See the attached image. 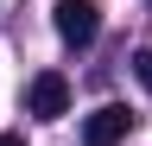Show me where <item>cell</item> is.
Listing matches in <instances>:
<instances>
[{
    "label": "cell",
    "mask_w": 152,
    "mask_h": 146,
    "mask_svg": "<svg viewBox=\"0 0 152 146\" xmlns=\"http://www.w3.org/2000/svg\"><path fill=\"white\" fill-rule=\"evenodd\" d=\"M51 19H57V38L64 45H95V32H102V13L89 0H57Z\"/></svg>",
    "instance_id": "obj_1"
},
{
    "label": "cell",
    "mask_w": 152,
    "mask_h": 146,
    "mask_svg": "<svg viewBox=\"0 0 152 146\" xmlns=\"http://www.w3.org/2000/svg\"><path fill=\"white\" fill-rule=\"evenodd\" d=\"M26 108H32L38 121H64L70 114V83L57 76V70H38L32 89H26Z\"/></svg>",
    "instance_id": "obj_2"
},
{
    "label": "cell",
    "mask_w": 152,
    "mask_h": 146,
    "mask_svg": "<svg viewBox=\"0 0 152 146\" xmlns=\"http://www.w3.org/2000/svg\"><path fill=\"white\" fill-rule=\"evenodd\" d=\"M127 127H133V114L121 102H108V108H95V114H83V146H121Z\"/></svg>",
    "instance_id": "obj_3"
},
{
    "label": "cell",
    "mask_w": 152,
    "mask_h": 146,
    "mask_svg": "<svg viewBox=\"0 0 152 146\" xmlns=\"http://www.w3.org/2000/svg\"><path fill=\"white\" fill-rule=\"evenodd\" d=\"M133 76H140V83L152 89V51H140V57H133Z\"/></svg>",
    "instance_id": "obj_4"
},
{
    "label": "cell",
    "mask_w": 152,
    "mask_h": 146,
    "mask_svg": "<svg viewBox=\"0 0 152 146\" xmlns=\"http://www.w3.org/2000/svg\"><path fill=\"white\" fill-rule=\"evenodd\" d=\"M0 146H26V140H19V134H0Z\"/></svg>",
    "instance_id": "obj_5"
}]
</instances>
